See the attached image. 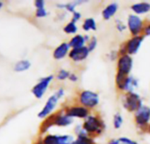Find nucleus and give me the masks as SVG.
<instances>
[{
	"label": "nucleus",
	"mask_w": 150,
	"mask_h": 144,
	"mask_svg": "<svg viewBox=\"0 0 150 144\" xmlns=\"http://www.w3.org/2000/svg\"><path fill=\"white\" fill-rule=\"evenodd\" d=\"M64 95V90L59 89L54 95H52L47 101L46 102L44 107L41 109V111L38 113V117L40 119H44L51 114V113L54 110L59 99Z\"/></svg>",
	"instance_id": "obj_1"
},
{
	"label": "nucleus",
	"mask_w": 150,
	"mask_h": 144,
	"mask_svg": "<svg viewBox=\"0 0 150 144\" xmlns=\"http://www.w3.org/2000/svg\"><path fill=\"white\" fill-rule=\"evenodd\" d=\"M105 127L103 121L96 116H88L83 125V128L87 134L97 135H100L105 129Z\"/></svg>",
	"instance_id": "obj_2"
},
{
	"label": "nucleus",
	"mask_w": 150,
	"mask_h": 144,
	"mask_svg": "<svg viewBox=\"0 0 150 144\" xmlns=\"http://www.w3.org/2000/svg\"><path fill=\"white\" fill-rule=\"evenodd\" d=\"M123 105L129 112H136L143 106L141 97L134 92H127L125 95Z\"/></svg>",
	"instance_id": "obj_3"
},
{
	"label": "nucleus",
	"mask_w": 150,
	"mask_h": 144,
	"mask_svg": "<svg viewBox=\"0 0 150 144\" xmlns=\"http://www.w3.org/2000/svg\"><path fill=\"white\" fill-rule=\"evenodd\" d=\"M79 101L86 108H93L99 103L98 95L91 91H83L79 96Z\"/></svg>",
	"instance_id": "obj_4"
},
{
	"label": "nucleus",
	"mask_w": 150,
	"mask_h": 144,
	"mask_svg": "<svg viewBox=\"0 0 150 144\" xmlns=\"http://www.w3.org/2000/svg\"><path fill=\"white\" fill-rule=\"evenodd\" d=\"M54 79V77L52 75L50 76H47L46 77H43L40 80V82L35 84L33 89H32V93L35 96V98L37 99H41L46 91L47 90V87L48 85L50 84V83L52 82V80Z\"/></svg>",
	"instance_id": "obj_5"
},
{
	"label": "nucleus",
	"mask_w": 150,
	"mask_h": 144,
	"mask_svg": "<svg viewBox=\"0 0 150 144\" xmlns=\"http://www.w3.org/2000/svg\"><path fill=\"white\" fill-rule=\"evenodd\" d=\"M127 26L134 36L140 35L141 32L143 30V21L139 16L131 14L127 18Z\"/></svg>",
	"instance_id": "obj_6"
},
{
	"label": "nucleus",
	"mask_w": 150,
	"mask_h": 144,
	"mask_svg": "<svg viewBox=\"0 0 150 144\" xmlns=\"http://www.w3.org/2000/svg\"><path fill=\"white\" fill-rule=\"evenodd\" d=\"M134 119L136 124L141 128H145L150 121V107L142 106L138 111L135 112Z\"/></svg>",
	"instance_id": "obj_7"
},
{
	"label": "nucleus",
	"mask_w": 150,
	"mask_h": 144,
	"mask_svg": "<svg viewBox=\"0 0 150 144\" xmlns=\"http://www.w3.org/2000/svg\"><path fill=\"white\" fill-rule=\"evenodd\" d=\"M133 58L129 55H120L118 60V72L128 76L133 68Z\"/></svg>",
	"instance_id": "obj_8"
},
{
	"label": "nucleus",
	"mask_w": 150,
	"mask_h": 144,
	"mask_svg": "<svg viewBox=\"0 0 150 144\" xmlns=\"http://www.w3.org/2000/svg\"><path fill=\"white\" fill-rule=\"evenodd\" d=\"M143 40H144V36L142 35H136L131 38L130 40H128L127 44L125 45L127 54L129 55L136 54L139 51Z\"/></svg>",
	"instance_id": "obj_9"
},
{
	"label": "nucleus",
	"mask_w": 150,
	"mask_h": 144,
	"mask_svg": "<svg viewBox=\"0 0 150 144\" xmlns=\"http://www.w3.org/2000/svg\"><path fill=\"white\" fill-rule=\"evenodd\" d=\"M67 116L69 118H80V119H86L89 116V110L81 106H71L67 109L66 113Z\"/></svg>",
	"instance_id": "obj_10"
},
{
	"label": "nucleus",
	"mask_w": 150,
	"mask_h": 144,
	"mask_svg": "<svg viewBox=\"0 0 150 144\" xmlns=\"http://www.w3.org/2000/svg\"><path fill=\"white\" fill-rule=\"evenodd\" d=\"M90 54V51L87 47H82L79 48H72L69 51V56L74 62H81L85 60Z\"/></svg>",
	"instance_id": "obj_11"
},
{
	"label": "nucleus",
	"mask_w": 150,
	"mask_h": 144,
	"mask_svg": "<svg viewBox=\"0 0 150 144\" xmlns=\"http://www.w3.org/2000/svg\"><path fill=\"white\" fill-rule=\"evenodd\" d=\"M69 43L63 42L54 49L53 53V56L55 60H62L67 55V54L69 53Z\"/></svg>",
	"instance_id": "obj_12"
},
{
	"label": "nucleus",
	"mask_w": 150,
	"mask_h": 144,
	"mask_svg": "<svg viewBox=\"0 0 150 144\" xmlns=\"http://www.w3.org/2000/svg\"><path fill=\"white\" fill-rule=\"evenodd\" d=\"M88 40H89L88 36H83L81 34H77L70 40L69 46V48H79L84 47V44Z\"/></svg>",
	"instance_id": "obj_13"
},
{
	"label": "nucleus",
	"mask_w": 150,
	"mask_h": 144,
	"mask_svg": "<svg viewBox=\"0 0 150 144\" xmlns=\"http://www.w3.org/2000/svg\"><path fill=\"white\" fill-rule=\"evenodd\" d=\"M117 11H118V4H116V3L110 4L103 10V11H102L103 18L106 20H108L114 16V14L117 12Z\"/></svg>",
	"instance_id": "obj_14"
},
{
	"label": "nucleus",
	"mask_w": 150,
	"mask_h": 144,
	"mask_svg": "<svg viewBox=\"0 0 150 144\" xmlns=\"http://www.w3.org/2000/svg\"><path fill=\"white\" fill-rule=\"evenodd\" d=\"M132 10L136 14H144L150 11V4L147 2L138 3L132 5Z\"/></svg>",
	"instance_id": "obj_15"
},
{
	"label": "nucleus",
	"mask_w": 150,
	"mask_h": 144,
	"mask_svg": "<svg viewBox=\"0 0 150 144\" xmlns=\"http://www.w3.org/2000/svg\"><path fill=\"white\" fill-rule=\"evenodd\" d=\"M72 123V118H69L66 114L64 115H57L54 116V124L59 127H66Z\"/></svg>",
	"instance_id": "obj_16"
},
{
	"label": "nucleus",
	"mask_w": 150,
	"mask_h": 144,
	"mask_svg": "<svg viewBox=\"0 0 150 144\" xmlns=\"http://www.w3.org/2000/svg\"><path fill=\"white\" fill-rule=\"evenodd\" d=\"M34 5L36 7L35 16L37 18H44L47 15V12L45 9V2L43 0L34 1Z\"/></svg>",
	"instance_id": "obj_17"
},
{
	"label": "nucleus",
	"mask_w": 150,
	"mask_h": 144,
	"mask_svg": "<svg viewBox=\"0 0 150 144\" xmlns=\"http://www.w3.org/2000/svg\"><path fill=\"white\" fill-rule=\"evenodd\" d=\"M138 87V82L135 78L133 77H127L124 91H127V92H134V90Z\"/></svg>",
	"instance_id": "obj_18"
},
{
	"label": "nucleus",
	"mask_w": 150,
	"mask_h": 144,
	"mask_svg": "<svg viewBox=\"0 0 150 144\" xmlns=\"http://www.w3.org/2000/svg\"><path fill=\"white\" fill-rule=\"evenodd\" d=\"M31 67V62L27 60H21L18 61L15 66H14V70L16 72H23L27 70Z\"/></svg>",
	"instance_id": "obj_19"
},
{
	"label": "nucleus",
	"mask_w": 150,
	"mask_h": 144,
	"mask_svg": "<svg viewBox=\"0 0 150 144\" xmlns=\"http://www.w3.org/2000/svg\"><path fill=\"white\" fill-rule=\"evenodd\" d=\"M127 77L128 76H127L125 74H122L120 72L117 73V76H116V85H117L118 89H120L121 91H124L125 84H126Z\"/></svg>",
	"instance_id": "obj_20"
},
{
	"label": "nucleus",
	"mask_w": 150,
	"mask_h": 144,
	"mask_svg": "<svg viewBox=\"0 0 150 144\" xmlns=\"http://www.w3.org/2000/svg\"><path fill=\"white\" fill-rule=\"evenodd\" d=\"M83 29L84 31H90V30L95 31L97 29V24H96L95 19L92 18H86L83 24Z\"/></svg>",
	"instance_id": "obj_21"
},
{
	"label": "nucleus",
	"mask_w": 150,
	"mask_h": 144,
	"mask_svg": "<svg viewBox=\"0 0 150 144\" xmlns=\"http://www.w3.org/2000/svg\"><path fill=\"white\" fill-rule=\"evenodd\" d=\"M42 144H60V136L48 135L43 139Z\"/></svg>",
	"instance_id": "obj_22"
},
{
	"label": "nucleus",
	"mask_w": 150,
	"mask_h": 144,
	"mask_svg": "<svg viewBox=\"0 0 150 144\" xmlns=\"http://www.w3.org/2000/svg\"><path fill=\"white\" fill-rule=\"evenodd\" d=\"M63 31H64L66 33H69V34L76 33V31H77V26H76V25L75 22L70 21L69 23H68V24L64 26Z\"/></svg>",
	"instance_id": "obj_23"
},
{
	"label": "nucleus",
	"mask_w": 150,
	"mask_h": 144,
	"mask_svg": "<svg viewBox=\"0 0 150 144\" xmlns=\"http://www.w3.org/2000/svg\"><path fill=\"white\" fill-rule=\"evenodd\" d=\"M122 124H123V118L119 113L115 114L113 117V127L116 129H119L121 128Z\"/></svg>",
	"instance_id": "obj_24"
},
{
	"label": "nucleus",
	"mask_w": 150,
	"mask_h": 144,
	"mask_svg": "<svg viewBox=\"0 0 150 144\" xmlns=\"http://www.w3.org/2000/svg\"><path fill=\"white\" fill-rule=\"evenodd\" d=\"M69 75H70V73H69L68 70H61L58 72L57 79H58V80H61V81L65 80V79L69 78Z\"/></svg>",
	"instance_id": "obj_25"
},
{
	"label": "nucleus",
	"mask_w": 150,
	"mask_h": 144,
	"mask_svg": "<svg viewBox=\"0 0 150 144\" xmlns=\"http://www.w3.org/2000/svg\"><path fill=\"white\" fill-rule=\"evenodd\" d=\"M79 3L77 2H75V3H68L66 4H62V5H59L61 7H64L65 9H67L69 11H71V12H75V8L76 6V4H78Z\"/></svg>",
	"instance_id": "obj_26"
},
{
	"label": "nucleus",
	"mask_w": 150,
	"mask_h": 144,
	"mask_svg": "<svg viewBox=\"0 0 150 144\" xmlns=\"http://www.w3.org/2000/svg\"><path fill=\"white\" fill-rule=\"evenodd\" d=\"M97 44H98L97 38L93 36V37H92V38H91V39L89 40V44H88V46H87V48H88L89 51H90V52L93 51V50L96 48V47H97Z\"/></svg>",
	"instance_id": "obj_27"
},
{
	"label": "nucleus",
	"mask_w": 150,
	"mask_h": 144,
	"mask_svg": "<svg viewBox=\"0 0 150 144\" xmlns=\"http://www.w3.org/2000/svg\"><path fill=\"white\" fill-rule=\"evenodd\" d=\"M120 144H139L137 143L136 142L131 140V139H128V138H126V137H122V138H120L119 139Z\"/></svg>",
	"instance_id": "obj_28"
},
{
	"label": "nucleus",
	"mask_w": 150,
	"mask_h": 144,
	"mask_svg": "<svg viewBox=\"0 0 150 144\" xmlns=\"http://www.w3.org/2000/svg\"><path fill=\"white\" fill-rule=\"evenodd\" d=\"M116 27H117V29H118L120 32H122V31H124V30L127 28L126 25H125L122 21H120V20H118V21H117Z\"/></svg>",
	"instance_id": "obj_29"
},
{
	"label": "nucleus",
	"mask_w": 150,
	"mask_h": 144,
	"mask_svg": "<svg viewBox=\"0 0 150 144\" xmlns=\"http://www.w3.org/2000/svg\"><path fill=\"white\" fill-rule=\"evenodd\" d=\"M81 18V13L80 12H78V11H75V12H73V17H72V20L71 21H73V22H77L79 19Z\"/></svg>",
	"instance_id": "obj_30"
},
{
	"label": "nucleus",
	"mask_w": 150,
	"mask_h": 144,
	"mask_svg": "<svg viewBox=\"0 0 150 144\" xmlns=\"http://www.w3.org/2000/svg\"><path fill=\"white\" fill-rule=\"evenodd\" d=\"M69 79L72 82H76L78 80V77L76 74H70L69 77Z\"/></svg>",
	"instance_id": "obj_31"
},
{
	"label": "nucleus",
	"mask_w": 150,
	"mask_h": 144,
	"mask_svg": "<svg viewBox=\"0 0 150 144\" xmlns=\"http://www.w3.org/2000/svg\"><path fill=\"white\" fill-rule=\"evenodd\" d=\"M144 33H145L146 35L150 36V24H149V25L144 28Z\"/></svg>",
	"instance_id": "obj_32"
},
{
	"label": "nucleus",
	"mask_w": 150,
	"mask_h": 144,
	"mask_svg": "<svg viewBox=\"0 0 150 144\" xmlns=\"http://www.w3.org/2000/svg\"><path fill=\"white\" fill-rule=\"evenodd\" d=\"M109 144H120V142L119 139H112L109 142Z\"/></svg>",
	"instance_id": "obj_33"
},
{
	"label": "nucleus",
	"mask_w": 150,
	"mask_h": 144,
	"mask_svg": "<svg viewBox=\"0 0 150 144\" xmlns=\"http://www.w3.org/2000/svg\"><path fill=\"white\" fill-rule=\"evenodd\" d=\"M2 7H3V3H2V2H0V9H1Z\"/></svg>",
	"instance_id": "obj_34"
},
{
	"label": "nucleus",
	"mask_w": 150,
	"mask_h": 144,
	"mask_svg": "<svg viewBox=\"0 0 150 144\" xmlns=\"http://www.w3.org/2000/svg\"><path fill=\"white\" fill-rule=\"evenodd\" d=\"M149 133H150V125H149Z\"/></svg>",
	"instance_id": "obj_35"
}]
</instances>
